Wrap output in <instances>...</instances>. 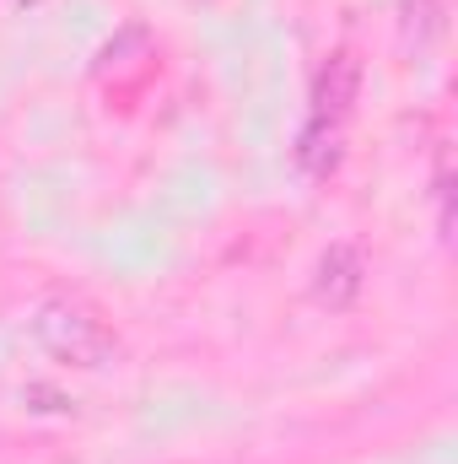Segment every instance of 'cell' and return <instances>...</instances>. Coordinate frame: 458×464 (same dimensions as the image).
Instances as JSON below:
<instances>
[{"label":"cell","instance_id":"3957f363","mask_svg":"<svg viewBox=\"0 0 458 464\" xmlns=\"http://www.w3.org/2000/svg\"><path fill=\"white\" fill-rule=\"evenodd\" d=\"M361 254L350 248V243H335L324 259H319V276H313V297L324 303V308H350L356 297H361Z\"/></svg>","mask_w":458,"mask_h":464},{"label":"cell","instance_id":"6da1fadb","mask_svg":"<svg viewBox=\"0 0 458 464\" xmlns=\"http://www.w3.org/2000/svg\"><path fill=\"white\" fill-rule=\"evenodd\" d=\"M33 341L65 367H103L114 362V330L98 319V308L76 303V297H49L33 308Z\"/></svg>","mask_w":458,"mask_h":464},{"label":"cell","instance_id":"7a4b0ae2","mask_svg":"<svg viewBox=\"0 0 458 464\" xmlns=\"http://www.w3.org/2000/svg\"><path fill=\"white\" fill-rule=\"evenodd\" d=\"M356 87H361V60L340 49V54H329L324 65H319V76H313V124H340L345 130V114H350V103H356Z\"/></svg>","mask_w":458,"mask_h":464},{"label":"cell","instance_id":"277c9868","mask_svg":"<svg viewBox=\"0 0 458 464\" xmlns=\"http://www.w3.org/2000/svg\"><path fill=\"white\" fill-rule=\"evenodd\" d=\"M297 162H302V173L329 179L340 168V124H313L308 119V130L297 135Z\"/></svg>","mask_w":458,"mask_h":464},{"label":"cell","instance_id":"5b68a950","mask_svg":"<svg viewBox=\"0 0 458 464\" xmlns=\"http://www.w3.org/2000/svg\"><path fill=\"white\" fill-rule=\"evenodd\" d=\"M437 22H443V16H437V0H405V38H415V33L432 38Z\"/></svg>","mask_w":458,"mask_h":464},{"label":"cell","instance_id":"8992f818","mask_svg":"<svg viewBox=\"0 0 458 464\" xmlns=\"http://www.w3.org/2000/svg\"><path fill=\"white\" fill-rule=\"evenodd\" d=\"M437 222H443V237H453V179H448V151H437Z\"/></svg>","mask_w":458,"mask_h":464}]
</instances>
